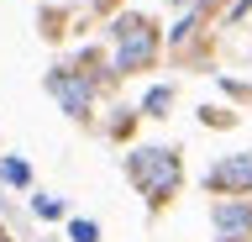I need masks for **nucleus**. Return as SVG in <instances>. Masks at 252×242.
<instances>
[{
	"label": "nucleus",
	"mask_w": 252,
	"mask_h": 242,
	"mask_svg": "<svg viewBox=\"0 0 252 242\" xmlns=\"http://www.w3.org/2000/svg\"><path fill=\"white\" fill-rule=\"evenodd\" d=\"M158 48H163V32H158L153 16H142V11L116 16V27H110V69H116V74H142V69H153Z\"/></svg>",
	"instance_id": "nucleus-1"
},
{
	"label": "nucleus",
	"mask_w": 252,
	"mask_h": 242,
	"mask_svg": "<svg viewBox=\"0 0 252 242\" xmlns=\"http://www.w3.org/2000/svg\"><path fill=\"white\" fill-rule=\"evenodd\" d=\"M126 174H131V184H137L142 195H147V206H168L173 195H179V184H184V163H179V153L173 147H137L131 158H126Z\"/></svg>",
	"instance_id": "nucleus-2"
},
{
	"label": "nucleus",
	"mask_w": 252,
	"mask_h": 242,
	"mask_svg": "<svg viewBox=\"0 0 252 242\" xmlns=\"http://www.w3.org/2000/svg\"><path fill=\"white\" fill-rule=\"evenodd\" d=\"M47 90L58 95V105H63L68 116H74V121H84V116H90V105H94L90 79H79L74 69H53V74H47Z\"/></svg>",
	"instance_id": "nucleus-3"
},
{
	"label": "nucleus",
	"mask_w": 252,
	"mask_h": 242,
	"mask_svg": "<svg viewBox=\"0 0 252 242\" xmlns=\"http://www.w3.org/2000/svg\"><path fill=\"white\" fill-rule=\"evenodd\" d=\"M205 184L216 195H252V153H231V158H220L210 174H205Z\"/></svg>",
	"instance_id": "nucleus-4"
},
{
	"label": "nucleus",
	"mask_w": 252,
	"mask_h": 242,
	"mask_svg": "<svg viewBox=\"0 0 252 242\" xmlns=\"http://www.w3.org/2000/svg\"><path fill=\"white\" fill-rule=\"evenodd\" d=\"M216 242H252V200H220L216 206Z\"/></svg>",
	"instance_id": "nucleus-5"
},
{
	"label": "nucleus",
	"mask_w": 252,
	"mask_h": 242,
	"mask_svg": "<svg viewBox=\"0 0 252 242\" xmlns=\"http://www.w3.org/2000/svg\"><path fill=\"white\" fill-rule=\"evenodd\" d=\"M168 105H173V90L163 84V90H153V95H147V105H142V111H147V116H163Z\"/></svg>",
	"instance_id": "nucleus-6"
},
{
	"label": "nucleus",
	"mask_w": 252,
	"mask_h": 242,
	"mask_svg": "<svg viewBox=\"0 0 252 242\" xmlns=\"http://www.w3.org/2000/svg\"><path fill=\"white\" fill-rule=\"evenodd\" d=\"M0 174H5V184H27V163H21V158H5V163H0Z\"/></svg>",
	"instance_id": "nucleus-7"
},
{
	"label": "nucleus",
	"mask_w": 252,
	"mask_h": 242,
	"mask_svg": "<svg viewBox=\"0 0 252 242\" xmlns=\"http://www.w3.org/2000/svg\"><path fill=\"white\" fill-rule=\"evenodd\" d=\"M68 237H74V242H94V237H100V226H94V221H74V226H68Z\"/></svg>",
	"instance_id": "nucleus-8"
},
{
	"label": "nucleus",
	"mask_w": 252,
	"mask_h": 242,
	"mask_svg": "<svg viewBox=\"0 0 252 242\" xmlns=\"http://www.w3.org/2000/svg\"><path fill=\"white\" fill-rule=\"evenodd\" d=\"M37 216H47V221H53V216H63V206L53 200V195H42V200H37Z\"/></svg>",
	"instance_id": "nucleus-9"
},
{
	"label": "nucleus",
	"mask_w": 252,
	"mask_h": 242,
	"mask_svg": "<svg viewBox=\"0 0 252 242\" xmlns=\"http://www.w3.org/2000/svg\"><path fill=\"white\" fill-rule=\"evenodd\" d=\"M0 242H11V232H5V226H0Z\"/></svg>",
	"instance_id": "nucleus-10"
}]
</instances>
